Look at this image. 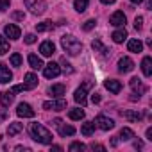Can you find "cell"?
I'll use <instances>...</instances> for the list:
<instances>
[{"label":"cell","mask_w":152,"mask_h":152,"mask_svg":"<svg viewBox=\"0 0 152 152\" xmlns=\"http://www.w3.org/2000/svg\"><path fill=\"white\" fill-rule=\"evenodd\" d=\"M29 131H31L32 140H36L38 143H41V145H50V143H52V134H50V131H48L47 127H43L41 124H38V122L31 124Z\"/></svg>","instance_id":"6da1fadb"},{"label":"cell","mask_w":152,"mask_h":152,"mask_svg":"<svg viewBox=\"0 0 152 152\" xmlns=\"http://www.w3.org/2000/svg\"><path fill=\"white\" fill-rule=\"evenodd\" d=\"M61 47L64 48V52L68 56H79V52L83 50V43L73 36H63L61 38Z\"/></svg>","instance_id":"7a4b0ae2"},{"label":"cell","mask_w":152,"mask_h":152,"mask_svg":"<svg viewBox=\"0 0 152 152\" xmlns=\"http://www.w3.org/2000/svg\"><path fill=\"white\" fill-rule=\"evenodd\" d=\"M90 86H91V83L90 81H86L81 88H77L75 90V93H73V99H75V102L77 104H81L83 107L88 104V99H86V93H88V90H90Z\"/></svg>","instance_id":"3957f363"},{"label":"cell","mask_w":152,"mask_h":152,"mask_svg":"<svg viewBox=\"0 0 152 152\" xmlns=\"http://www.w3.org/2000/svg\"><path fill=\"white\" fill-rule=\"evenodd\" d=\"M25 7L31 9L34 15H43L47 9V4L45 0H25Z\"/></svg>","instance_id":"277c9868"},{"label":"cell","mask_w":152,"mask_h":152,"mask_svg":"<svg viewBox=\"0 0 152 152\" xmlns=\"http://www.w3.org/2000/svg\"><path fill=\"white\" fill-rule=\"evenodd\" d=\"M93 124H95V127H99V129H102V131H109V129L115 127V120H113V118H107V116H104V115L97 116Z\"/></svg>","instance_id":"5b68a950"},{"label":"cell","mask_w":152,"mask_h":152,"mask_svg":"<svg viewBox=\"0 0 152 152\" xmlns=\"http://www.w3.org/2000/svg\"><path fill=\"white\" fill-rule=\"evenodd\" d=\"M59 73H61V66L57 63H48V64L43 66V75L47 79H54V77H57Z\"/></svg>","instance_id":"8992f818"},{"label":"cell","mask_w":152,"mask_h":152,"mask_svg":"<svg viewBox=\"0 0 152 152\" xmlns=\"http://www.w3.org/2000/svg\"><path fill=\"white\" fill-rule=\"evenodd\" d=\"M118 70H120L122 73L132 72V70H134V61H132L131 57H120V59H118Z\"/></svg>","instance_id":"52a82bcc"},{"label":"cell","mask_w":152,"mask_h":152,"mask_svg":"<svg viewBox=\"0 0 152 152\" xmlns=\"http://www.w3.org/2000/svg\"><path fill=\"white\" fill-rule=\"evenodd\" d=\"M16 115L20 116V118H32L36 113H34V109L29 106V104H25V102H22V104H18V109H16Z\"/></svg>","instance_id":"ba28073f"},{"label":"cell","mask_w":152,"mask_h":152,"mask_svg":"<svg viewBox=\"0 0 152 152\" xmlns=\"http://www.w3.org/2000/svg\"><path fill=\"white\" fill-rule=\"evenodd\" d=\"M45 109H52V111H63L66 109V100L59 97V100H52V102H43Z\"/></svg>","instance_id":"9c48e42d"},{"label":"cell","mask_w":152,"mask_h":152,"mask_svg":"<svg viewBox=\"0 0 152 152\" xmlns=\"http://www.w3.org/2000/svg\"><path fill=\"white\" fill-rule=\"evenodd\" d=\"M4 32H6V36H7L9 39H18V38L22 36V31H20V27H16L15 23H9V25H6Z\"/></svg>","instance_id":"30bf717a"},{"label":"cell","mask_w":152,"mask_h":152,"mask_svg":"<svg viewBox=\"0 0 152 152\" xmlns=\"http://www.w3.org/2000/svg\"><path fill=\"white\" fill-rule=\"evenodd\" d=\"M13 79V73H11V70L7 68V64H0V84H7L9 81Z\"/></svg>","instance_id":"8fae6325"},{"label":"cell","mask_w":152,"mask_h":152,"mask_svg":"<svg viewBox=\"0 0 152 152\" xmlns=\"http://www.w3.org/2000/svg\"><path fill=\"white\" fill-rule=\"evenodd\" d=\"M104 86H106L107 91H111V93H115V95L122 91V83L116 81V79H107V81L104 83Z\"/></svg>","instance_id":"7c38bea8"},{"label":"cell","mask_w":152,"mask_h":152,"mask_svg":"<svg viewBox=\"0 0 152 152\" xmlns=\"http://www.w3.org/2000/svg\"><path fill=\"white\" fill-rule=\"evenodd\" d=\"M39 52H41V56L50 57V56L56 52V45H54L52 41H43V43L39 45Z\"/></svg>","instance_id":"4fadbf2b"},{"label":"cell","mask_w":152,"mask_h":152,"mask_svg":"<svg viewBox=\"0 0 152 152\" xmlns=\"http://www.w3.org/2000/svg\"><path fill=\"white\" fill-rule=\"evenodd\" d=\"M129 84H131L132 91H134V93H138V97H140V95H143V93L147 91V88L143 86V83H141V81H140L138 77H132V79L129 81Z\"/></svg>","instance_id":"5bb4252c"},{"label":"cell","mask_w":152,"mask_h":152,"mask_svg":"<svg viewBox=\"0 0 152 152\" xmlns=\"http://www.w3.org/2000/svg\"><path fill=\"white\" fill-rule=\"evenodd\" d=\"M109 23H111V25H115V27H122V25L125 23V15H124L122 11L113 13V15H111V18H109Z\"/></svg>","instance_id":"9a60e30c"},{"label":"cell","mask_w":152,"mask_h":152,"mask_svg":"<svg viewBox=\"0 0 152 152\" xmlns=\"http://www.w3.org/2000/svg\"><path fill=\"white\" fill-rule=\"evenodd\" d=\"M141 70H143V75H145V77H150V75H152V59H150L148 56L143 57V61H141Z\"/></svg>","instance_id":"2e32d148"},{"label":"cell","mask_w":152,"mask_h":152,"mask_svg":"<svg viewBox=\"0 0 152 152\" xmlns=\"http://www.w3.org/2000/svg\"><path fill=\"white\" fill-rule=\"evenodd\" d=\"M50 97H63L66 93V86L64 84H54L52 88H48Z\"/></svg>","instance_id":"e0dca14e"},{"label":"cell","mask_w":152,"mask_h":152,"mask_svg":"<svg viewBox=\"0 0 152 152\" xmlns=\"http://www.w3.org/2000/svg\"><path fill=\"white\" fill-rule=\"evenodd\" d=\"M127 48H129V52L140 54V52L143 50V43H141L140 39H129V43H127Z\"/></svg>","instance_id":"ac0fdd59"},{"label":"cell","mask_w":152,"mask_h":152,"mask_svg":"<svg viewBox=\"0 0 152 152\" xmlns=\"http://www.w3.org/2000/svg\"><path fill=\"white\" fill-rule=\"evenodd\" d=\"M38 86V77L34 73H27L25 75V90H34Z\"/></svg>","instance_id":"d6986e66"},{"label":"cell","mask_w":152,"mask_h":152,"mask_svg":"<svg viewBox=\"0 0 152 152\" xmlns=\"http://www.w3.org/2000/svg\"><path fill=\"white\" fill-rule=\"evenodd\" d=\"M0 104H2V107H9L13 104V93L11 91H2L0 93Z\"/></svg>","instance_id":"ffe728a7"},{"label":"cell","mask_w":152,"mask_h":152,"mask_svg":"<svg viewBox=\"0 0 152 152\" xmlns=\"http://www.w3.org/2000/svg\"><path fill=\"white\" fill-rule=\"evenodd\" d=\"M29 64H31V68H32V70H41V68L45 66V64H43V61H41L36 54H31V56H29Z\"/></svg>","instance_id":"44dd1931"},{"label":"cell","mask_w":152,"mask_h":152,"mask_svg":"<svg viewBox=\"0 0 152 152\" xmlns=\"http://www.w3.org/2000/svg\"><path fill=\"white\" fill-rule=\"evenodd\" d=\"M122 116H124L125 120H129V122H140V120L143 118V115L138 113V111H124Z\"/></svg>","instance_id":"7402d4cb"},{"label":"cell","mask_w":152,"mask_h":152,"mask_svg":"<svg viewBox=\"0 0 152 152\" xmlns=\"http://www.w3.org/2000/svg\"><path fill=\"white\" fill-rule=\"evenodd\" d=\"M111 38H113L115 43H124L125 38H127V31H125V29H118V31H115V32L111 34Z\"/></svg>","instance_id":"603a6c76"},{"label":"cell","mask_w":152,"mask_h":152,"mask_svg":"<svg viewBox=\"0 0 152 152\" xmlns=\"http://www.w3.org/2000/svg\"><path fill=\"white\" fill-rule=\"evenodd\" d=\"M81 132H83L84 136H91V134L95 132V124H93V122H84L83 127H81Z\"/></svg>","instance_id":"cb8c5ba5"},{"label":"cell","mask_w":152,"mask_h":152,"mask_svg":"<svg viewBox=\"0 0 152 152\" xmlns=\"http://www.w3.org/2000/svg\"><path fill=\"white\" fill-rule=\"evenodd\" d=\"M88 4H90V0H73V7L79 13H84L88 9Z\"/></svg>","instance_id":"d4e9b609"},{"label":"cell","mask_w":152,"mask_h":152,"mask_svg":"<svg viewBox=\"0 0 152 152\" xmlns=\"http://www.w3.org/2000/svg\"><path fill=\"white\" fill-rule=\"evenodd\" d=\"M91 48H93V50H99V52H102L104 56H107V54L111 52V50H107V48L102 45V41H100V39H95V41H91Z\"/></svg>","instance_id":"484cf974"},{"label":"cell","mask_w":152,"mask_h":152,"mask_svg":"<svg viewBox=\"0 0 152 152\" xmlns=\"http://www.w3.org/2000/svg\"><path fill=\"white\" fill-rule=\"evenodd\" d=\"M68 116H70L72 120H83V118H84V109L75 107V109H72V111L68 113Z\"/></svg>","instance_id":"4316f807"},{"label":"cell","mask_w":152,"mask_h":152,"mask_svg":"<svg viewBox=\"0 0 152 152\" xmlns=\"http://www.w3.org/2000/svg\"><path fill=\"white\" fill-rule=\"evenodd\" d=\"M132 138H134V131H132V129H129V127H124V129L120 131V140L127 141V140H132Z\"/></svg>","instance_id":"83f0119b"},{"label":"cell","mask_w":152,"mask_h":152,"mask_svg":"<svg viewBox=\"0 0 152 152\" xmlns=\"http://www.w3.org/2000/svg\"><path fill=\"white\" fill-rule=\"evenodd\" d=\"M22 129H23V125H22V124H18V122H15V124H9L7 134H9V136H15V134H18Z\"/></svg>","instance_id":"f1b7e54d"},{"label":"cell","mask_w":152,"mask_h":152,"mask_svg":"<svg viewBox=\"0 0 152 152\" xmlns=\"http://www.w3.org/2000/svg\"><path fill=\"white\" fill-rule=\"evenodd\" d=\"M59 134L61 136H72V134H75V127H72V125H59Z\"/></svg>","instance_id":"f546056e"},{"label":"cell","mask_w":152,"mask_h":152,"mask_svg":"<svg viewBox=\"0 0 152 152\" xmlns=\"http://www.w3.org/2000/svg\"><path fill=\"white\" fill-rule=\"evenodd\" d=\"M54 29V23L52 22H43V23H38L36 25V31L38 32H47V31H52Z\"/></svg>","instance_id":"4dcf8cb0"},{"label":"cell","mask_w":152,"mask_h":152,"mask_svg":"<svg viewBox=\"0 0 152 152\" xmlns=\"http://www.w3.org/2000/svg\"><path fill=\"white\" fill-rule=\"evenodd\" d=\"M70 150H72V152H83V150H86V145L81 143V141H73V143L70 145Z\"/></svg>","instance_id":"1f68e13d"},{"label":"cell","mask_w":152,"mask_h":152,"mask_svg":"<svg viewBox=\"0 0 152 152\" xmlns=\"http://www.w3.org/2000/svg\"><path fill=\"white\" fill-rule=\"evenodd\" d=\"M9 52V41H6L2 36H0V56H4Z\"/></svg>","instance_id":"d6a6232c"},{"label":"cell","mask_w":152,"mask_h":152,"mask_svg":"<svg viewBox=\"0 0 152 152\" xmlns=\"http://www.w3.org/2000/svg\"><path fill=\"white\" fill-rule=\"evenodd\" d=\"M9 61H11V64H13V66H20L23 59H22V56H20V54H13V56L9 57Z\"/></svg>","instance_id":"836d02e7"},{"label":"cell","mask_w":152,"mask_h":152,"mask_svg":"<svg viewBox=\"0 0 152 152\" xmlns=\"http://www.w3.org/2000/svg\"><path fill=\"white\" fill-rule=\"evenodd\" d=\"M61 66H63V70H64L66 73H73V68H72V64L66 61V57H63V59H61Z\"/></svg>","instance_id":"e575fe53"},{"label":"cell","mask_w":152,"mask_h":152,"mask_svg":"<svg viewBox=\"0 0 152 152\" xmlns=\"http://www.w3.org/2000/svg\"><path fill=\"white\" fill-rule=\"evenodd\" d=\"M95 25H97V22H95V20H88V22H84L83 29H84V31H91V29H93Z\"/></svg>","instance_id":"d590c367"},{"label":"cell","mask_w":152,"mask_h":152,"mask_svg":"<svg viewBox=\"0 0 152 152\" xmlns=\"http://www.w3.org/2000/svg\"><path fill=\"white\" fill-rule=\"evenodd\" d=\"M134 27H136V31H141V29H143V18H141V16H136Z\"/></svg>","instance_id":"8d00e7d4"},{"label":"cell","mask_w":152,"mask_h":152,"mask_svg":"<svg viewBox=\"0 0 152 152\" xmlns=\"http://www.w3.org/2000/svg\"><path fill=\"white\" fill-rule=\"evenodd\" d=\"M11 4V0H0V11H6Z\"/></svg>","instance_id":"74e56055"},{"label":"cell","mask_w":152,"mask_h":152,"mask_svg":"<svg viewBox=\"0 0 152 152\" xmlns=\"http://www.w3.org/2000/svg\"><path fill=\"white\" fill-rule=\"evenodd\" d=\"M25 43H27V45L36 43V36H34V34H27V36H25Z\"/></svg>","instance_id":"f35d334b"},{"label":"cell","mask_w":152,"mask_h":152,"mask_svg":"<svg viewBox=\"0 0 152 152\" xmlns=\"http://www.w3.org/2000/svg\"><path fill=\"white\" fill-rule=\"evenodd\" d=\"M13 18H15V20H23L25 15H23L22 11H15V13H13Z\"/></svg>","instance_id":"ab89813d"},{"label":"cell","mask_w":152,"mask_h":152,"mask_svg":"<svg viewBox=\"0 0 152 152\" xmlns=\"http://www.w3.org/2000/svg\"><path fill=\"white\" fill-rule=\"evenodd\" d=\"M25 90V84H18V86H15L13 88V93H18V91H23Z\"/></svg>","instance_id":"60d3db41"},{"label":"cell","mask_w":152,"mask_h":152,"mask_svg":"<svg viewBox=\"0 0 152 152\" xmlns=\"http://www.w3.org/2000/svg\"><path fill=\"white\" fill-rule=\"evenodd\" d=\"M91 148H93V150H100V152H104V150H106V147H104V145H95V143L91 145Z\"/></svg>","instance_id":"b9f144b4"},{"label":"cell","mask_w":152,"mask_h":152,"mask_svg":"<svg viewBox=\"0 0 152 152\" xmlns=\"http://www.w3.org/2000/svg\"><path fill=\"white\" fill-rule=\"evenodd\" d=\"M91 100H93V104H99V102H100V95H97V93L91 95Z\"/></svg>","instance_id":"7bdbcfd3"},{"label":"cell","mask_w":152,"mask_h":152,"mask_svg":"<svg viewBox=\"0 0 152 152\" xmlns=\"http://www.w3.org/2000/svg\"><path fill=\"white\" fill-rule=\"evenodd\" d=\"M147 140H150V141H152V129H150V127L147 129Z\"/></svg>","instance_id":"ee69618b"},{"label":"cell","mask_w":152,"mask_h":152,"mask_svg":"<svg viewBox=\"0 0 152 152\" xmlns=\"http://www.w3.org/2000/svg\"><path fill=\"white\" fill-rule=\"evenodd\" d=\"M16 150H18V152H22V150H23V152H29L31 148H27V147H16Z\"/></svg>","instance_id":"f6af8a7d"},{"label":"cell","mask_w":152,"mask_h":152,"mask_svg":"<svg viewBox=\"0 0 152 152\" xmlns=\"http://www.w3.org/2000/svg\"><path fill=\"white\" fill-rule=\"evenodd\" d=\"M102 4H115V0H100Z\"/></svg>","instance_id":"bcb514c9"},{"label":"cell","mask_w":152,"mask_h":152,"mask_svg":"<svg viewBox=\"0 0 152 152\" xmlns=\"http://www.w3.org/2000/svg\"><path fill=\"white\" fill-rule=\"evenodd\" d=\"M134 147H136V148H141V147H143V143H141V141H136V143H134Z\"/></svg>","instance_id":"7dc6e473"},{"label":"cell","mask_w":152,"mask_h":152,"mask_svg":"<svg viewBox=\"0 0 152 152\" xmlns=\"http://www.w3.org/2000/svg\"><path fill=\"white\" fill-rule=\"evenodd\" d=\"M54 125H57V127H59V125H61V120H59V118H56V120H54Z\"/></svg>","instance_id":"c3c4849f"},{"label":"cell","mask_w":152,"mask_h":152,"mask_svg":"<svg viewBox=\"0 0 152 152\" xmlns=\"http://www.w3.org/2000/svg\"><path fill=\"white\" fill-rule=\"evenodd\" d=\"M111 145H113V147H116V145H118V140H116V138H113V141H111Z\"/></svg>","instance_id":"681fc988"},{"label":"cell","mask_w":152,"mask_h":152,"mask_svg":"<svg viewBox=\"0 0 152 152\" xmlns=\"http://www.w3.org/2000/svg\"><path fill=\"white\" fill-rule=\"evenodd\" d=\"M52 150H63V148H61L59 145H52Z\"/></svg>","instance_id":"f907efd6"},{"label":"cell","mask_w":152,"mask_h":152,"mask_svg":"<svg viewBox=\"0 0 152 152\" xmlns=\"http://www.w3.org/2000/svg\"><path fill=\"white\" fill-rule=\"evenodd\" d=\"M131 2H132V4H141L143 0H131Z\"/></svg>","instance_id":"816d5d0a"}]
</instances>
